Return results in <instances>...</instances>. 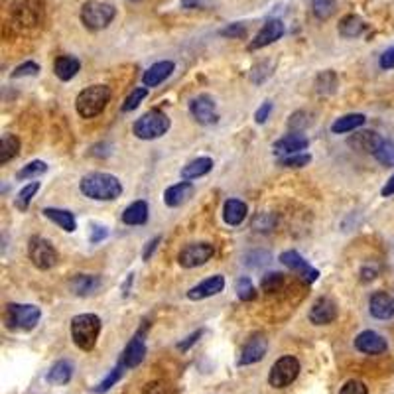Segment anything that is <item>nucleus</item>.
Here are the masks:
<instances>
[{"label":"nucleus","instance_id":"obj_4","mask_svg":"<svg viewBox=\"0 0 394 394\" xmlns=\"http://www.w3.org/2000/svg\"><path fill=\"white\" fill-rule=\"evenodd\" d=\"M42 310L32 304H8L4 310V325L10 331H30L40 324Z\"/></svg>","mask_w":394,"mask_h":394},{"label":"nucleus","instance_id":"obj_27","mask_svg":"<svg viewBox=\"0 0 394 394\" xmlns=\"http://www.w3.org/2000/svg\"><path fill=\"white\" fill-rule=\"evenodd\" d=\"M211 170H213V160L203 156V158H196V160L187 164L186 168L182 170V178H184V182H194L197 178H203L205 174H209Z\"/></svg>","mask_w":394,"mask_h":394},{"label":"nucleus","instance_id":"obj_21","mask_svg":"<svg viewBox=\"0 0 394 394\" xmlns=\"http://www.w3.org/2000/svg\"><path fill=\"white\" fill-rule=\"evenodd\" d=\"M174 61H158V63H154V65H150L148 70L144 71L142 83H144V87H158L174 73Z\"/></svg>","mask_w":394,"mask_h":394},{"label":"nucleus","instance_id":"obj_42","mask_svg":"<svg viewBox=\"0 0 394 394\" xmlns=\"http://www.w3.org/2000/svg\"><path fill=\"white\" fill-rule=\"evenodd\" d=\"M272 63H268V61H260V63H256L255 68L251 70V79L253 83L256 85H260V83H265V79H268L270 75H272Z\"/></svg>","mask_w":394,"mask_h":394},{"label":"nucleus","instance_id":"obj_34","mask_svg":"<svg viewBox=\"0 0 394 394\" xmlns=\"http://www.w3.org/2000/svg\"><path fill=\"white\" fill-rule=\"evenodd\" d=\"M38 189H40V182H30L28 186H24L18 191L16 199H14V205L20 209V211H26V209L30 207V203H32L36 194H38Z\"/></svg>","mask_w":394,"mask_h":394},{"label":"nucleus","instance_id":"obj_23","mask_svg":"<svg viewBox=\"0 0 394 394\" xmlns=\"http://www.w3.org/2000/svg\"><path fill=\"white\" fill-rule=\"evenodd\" d=\"M194 194V186L191 182H180L175 186H170L166 191H164V203L168 207H180L184 205L187 199Z\"/></svg>","mask_w":394,"mask_h":394},{"label":"nucleus","instance_id":"obj_49","mask_svg":"<svg viewBox=\"0 0 394 394\" xmlns=\"http://www.w3.org/2000/svg\"><path fill=\"white\" fill-rule=\"evenodd\" d=\"M209 6H213V0H182V8L186 10H205Z\"/></svg>","mask_w":394,"mask_h":394},{"label":"nucleus","instance_id":"obj_7","mask_svg":"<svg viewBox=\"0 0 394 394\" xmlns=\"http://www.w3.org/2000/svg\"><path fill=\"white\" fill-rule=\"evenodd\" d=\"M28 256L38 270H49L58 265V251L44 237H32L28 241Z\"/></svg>","mask_w":394,"mask_h":394},{"label":"nucleus","instance_id":"obj_44","mask_svg":"<svg viewBox=\"0 0 394 394\" xmlns=\"http://www.w3.org/2000/svg\"><path fill=\"white\" fill-rule=\"evenodd\" d=\"M40 73V65L36 61H26L22 65H18L12 71V79H20V77H34Z\"/></svg>","mask_w":394,"mask_h":394},{"label":"nucleus","instance_id":"obj_5","mask_svg":"<svg viewBox=\"0 0 394 394\" xmlns=\"http://www.w3.org/2000/svg\"><path fill=\"white\" fill-rule=\"evenodd\" d=\"M170 127H172L170 116L166 115L164 111L152 109V111L140 116L139 120L132 125V132L140 140H156L164 136L170 130Z\"/></svg>","mask_w":394,"mask_h":394},{"label":"nucleus","instance_id":"obj_3","mask_svg":"<svg viewBox=\"0 0 394 394\" xmlns=\"http://www.w3.org/2000/svg\"><path fill=\"white\" fill-rule=\"evenodd\" d=\"M109 99H111V87L107 85L85 87L75 99V111L81 118H95L103 113Z\"/></svg>","mask_w":394,"mask_h":394},{"label":"nucleus","instance_id":"obj_32","mask_svg":"<svg viewBox=\"0 0 394 394\" xmlns=\"http://www.w3.org/2000/svg\"><path fill=\"white\" fill-rule=\"evenodd\" d=\"M20 152V140L14 134H4L0 140V164H8Z\"/></svg>","mask_w":394,"mask_h":394},{"label":"nucleus","instance_id":"obj_40","mask_svg":"<svg viewBox=\"0 0 394 394\" xmlns=\"http://www.w3.org/2000/svg\"><path fill=\"white\" fill-rule=\"evenodd\" d=\"M237 296H239V300L243 301H251L256 298L255 284H253V280L249 278V276H241V278L237 280Z\"/></svg>","mask_w":394,"mask_h":394},{"label":"nucleus","instance_id":"obj_50","mask_svg":"<svg viewBox=\"0 0 394 394\" xmlns=\"http://www.w3.org/2000/svg\"><path fill=\"white\" fill-rule=\"evenodd\" d=\"M270 113H272V103L267 101V103L260 104V109L255 113V120L258 125H265L268 120V116H270Z\"/></svg>","mask_w":394,"mask_h":394},{"label":"nucleus","instance_id":"obj_22","mask_svg":"<svg viewBox=\"0 0 394 394\" xmlns=\"http://www.w3.org/2000/svg\"><path fill=\"white\" fill-rule=\"evenodd\" d=\"M383 140H384L383 136H381V134H377L375 130H359L357 134H353V136L349 139V144H351L355 150L375 154L377 148L381 146V142H383Z\"/></svg>","mask_w":394,"mask_h":394},{"label":"nucleus","instance_id":"obj_51","mask_svg":"<svg viewBox=\"0 0 394 394\" xmlns=\"http://www.w3.org/2000/svg\"><path fill=\"white\" fill-rule=\"evenodd\" d=\"M379 63H381L383 70H394V46L388 47V49H384Z\"/></svg>","mask_w":394,"mask_h":394},{"label":"nucleus","instance_id":"obj_8","mask_svg":"<svg viewBox=\"0 0 394 394\" xmlns=\"http://www.w3.org/2000/svg\"><path fill=\"white\" fill-rule=\"evenodd\" d=\"M298 375H300V361L296 357H290V355L288 357H280L270 369L268 383L274 388H286L298 379Z\"/></svg>","mask_w":394,"mask_h":394},{"label":"nucleus","instance_id":"obj_9","mask_svg":"<svg viewBox=\"0 0 394 394\" xmlns=\"http://www.w3.org/2000/svg\"><path fill=\"white\" fill-rule=\"evenodd\" d=\"M215 255L213 244L209 243H191L184 246L178 255V262L182 268H197L203 267Z\"/></svg>","mask_w":394,"mask_h":394},{"label":"nucleus","instance_id":"obj_43","mask_svg":"<svg viewBox=\"0 0 394 394\" xmlns=\"http://www.w3.org/2000/svg\"><path fill=\"white\" fill-rule=\"evenodd\" d=\"M284 286V274H280V272H272V274H267L265 278H262V290L267 292H278L280 288Z\"/></svg>","mask_w":394,"mask_h":394},{"label":"nucleus","instance_id":"obj_18","mask_svg":"<svg viewBox=\"0 0 394 394\" xmlns=\"http://www.w3.org/2000/svg\"><path fill=\"white\" fill-rule=\"evenodd\" d=\"M225 288V276L223 274H215L211 278L199 282L197 286H194L191 290L187 292V298L194 301L205 300V298H211V296H217L219 292H223Z\"/></svg>","mask_w":394,"mask_h":394},{"label":"nucleus","instance_id":"obj_11","mask_svg":"<svg viewBox=\"0 0 394 394\" xmlns=\"http://www.w3.org/2000/svg\"><path fill=\"white\" fill-rule=\"evenodd\" d=\"M282 36H284V22L278 20V18H272V20L265 22V26L258 30V34H256L255 38H253V42L249 44V49H251V52L262 49V47L278 42Z\"/></svg>","mask_w":394,"mask_h":394},{"label":"nucleus","instance_id":"obj_2","mask_svg":"<svg viewBox=\"0 0 394 394\" xmlns=\"http://www.w3.org/2000/svg\"><path fill=\"white\" fill-rule=\"evenodd\" d=\"M101 333V317L95 313H81L71 320V337L73 343L83 351H91L97 345Z\"/></svg>","mask_w":394,"mask_h":394},{"label":"nucleus","instance_id":"obj_48","mask_svg":"<svg viewBox=\"0 0 394 394\" xmlns=\"http://www.w3.org/2000/svg\"><path fill=\"white\" fill-rule=\"evenodd\" d=\"M221 36H225V38H244L246 28H244V24H229L225 30H221Z\"/></svg>","mask_w":394,"mask_h":394},{"label":"nucleus","instance_id":"obj_30","mask_svg":"<svg viewBox=\"0 0 394 394\" xmlns=\"http://www.w3.org/2000/svg\"><path fill=\"white\" fill-rule=\"evenodd\" d=\"M73 363L68 359L63 361H58L52 369H49V372H47V383L52 384H68L71 381V377H73Z\"/></svg>","mask_w":394,"mask_h":394},{"label":"nucleus","instance_id":"obj_46","mask_svg":"<svg viewBox=\"0 0 394 394\" xmlns=\"http://www.w3.org/2000/svg\"><path fill=\"white\" fill-rule=\"evenodd\" d=\"M310 125V120H308V113H304V111H300V113H294V115L290 116V120H288V127L294 130V132H301L304 128Z\"/></svg>","mask_w":394,"mask_h":394},{"label":"nucleus","instance_id":"obj_15","mask_svg":"<svg viewBox=\"0 0 394 394\" xmlns=\"http://www.w3.org/2000/svg\"><path fill=\"white\" fill-rule=\"evenodd\" d=\"M308 317L313 325L331 324V322H336L337 317V304L331 298H320L312 306Z\"/></svg>","mask_w":394,"mask_h":394},{"label":"nucleus","instance_id":"obj_26","mask_svg":"<svg viewBox=\"0 0 394 394\" xmlns=\"http://www.w3.org/2000/svg\"><path fill=\"white\" fill-rule=\"evenodd\" d=\"M44 215L47 219L54 221L58 225L59 229H63L65 233H73L77 229V221H75V215L68 211V209H58V207H46L44 209Z\"/></svg>","mask_w":394,"mask_h":394},{"label":"nucleus","instance_id":"obj_45","mask_svg":"<svg viewBox=\"0 0 394 394\" xmlns=\"http://www.w3.org/2000/svg\"><path fill=\"white\" fill-rule=\"evenodd\" d=\"M142 394H172V386L166 381H150L142 388Z\"/></svg>","mask_w":394,"mask_h":394},{"label":"nucleus","instance_id":"obj_24","mask_svg":"<svg viewBox=\"0 0 394 394\" xmlns=\"http://www.w3.org/2000/svg\"><path fill=\"white\" fill-rule=\"evenodd\" d=\"M249 215V207L241 199H227L223 205V221L231 227H239Z\"/></svg>","mask_w":394,"mask_h":394},{"label":"nucleus","instance_id":"obj_16","mask_svg":"<svg viewBox=\"0 0 394 394\" xmlns=\"http://www.w3.org/2000/svg\"><path fill=\"white\" fill-rule=\"evenodd\" d=\"M146 357V343H144V337L142 336H134L130 341H128V345L125 347L123 351V357H120V365L125 367V369H134V367H139L140 363L144 361Z\"/></svg>","mask_w":394,"mask_h":394},{"label":"nucleus","instance_id":"obj_14","mask_svg":"<svg viewBox=\"0 0 394 394\" xmlns=\"http://www.w3.org/2000/svg\"><path fill=\"white\" fill-rule=\"evenodd\" d=\"M355 349L363 355H383L388 349V343L377 331H363L355 337Z\"/></svg>","mask_w":394,"mask_h":394},{"label":"nucleus","instance_id":"obj_35","mask_svg":"<svg viewBox=\"0 0 394 394\" xmlns=\"http://www.w3.org/2000/svg\"><path fill=\"white\" fill-rule=\"evenodd\" d=\"M125 371H127V369H125V367H123V365L118 363L115 369L109 372V375L104 377L103 381H101V383L95 386V393L104 394L107 391H111V388H113V386H115V384L118 383L120 379H123V372H125Z\"/></svg>","mask_w":394,"mask_h":394},{"label":"nucleus","instance_id":"obj_25","mask_svg":"<svg viewBox=\"0 0 394 394\" xmlns=\"http://www.w3.org/2000/svg\"><path fill=\"white\" fill-rule=\"evenodd\" d=\"M79 70H81V61L75 56H61L54 63V71L61 81H71L79 73Z\"/></svg>","mask_w":394,"mask_h":394},{"label":"nucleus","instance_id":"obj_54","mask_svg":"<svg viewBox=\"0 0 394 394\" xmlns=\"http://www.w3.org/2000/svg\"><path fill=\"white\" fill-rule=\"evenodd\" d=\"M109 237V231L104 229L103 225H97V227H93V231H91V243L97 244L101 243L103 239H107Z\"/></svg>","mask_w":394,"mask_h":394},{"label":"nucleus","instance_id":"obj_13","mask_svg":"<svg viewBox=\"0 0 394 394\" xmlns=\"http://www.w3.org/2000/svg\"><path fill=\"white\" fill-rule=\"evenodd\" d=\"M268 351V339H265V336H255L251 337L244 347L241 349V355H239V365L244 367V365H255L258 361L265 359Z\"/></svg>","mask_w":394,"mask_h":394},{"label":"nucleus","instance_id":"obj_33","mask_svg":"<svg viewBox=\"0 0 394 394\" xmlns=\"http://www.w3.org/2000/svg\"><path fill=\"white\" fill-rule=\"evenodd\" d=\"M337 75L336 71L327 70V71H322L317 77H315V91L322 95H333L337 91Z\"/></svg>","mask_w":394,"mask_h":394},{"label":"nucleus","instance_id":"obj_56","mask_svg":"<svg viewBox=\"0 0 394 394\" xmlns=\"http://www.w3.org/2000/svg\"><path fill=\"white\" fill-rule=\"evenodd\" d=\"M383 197H391V196H394V174L388 178V182L384 184V187H383Z\"/></svg>","mask_w":394,"mask_h":394},{"label":"nucleus","instance_id":"obj_10","mask_svg":"<svg viewBox=\"0 0 394 394\" xmlns=\"http://www.w3.org/2000/svg\"><path fill=\"white\" fill-rule=\"evenodd\" d=\"M189 113L196 118V123L199 125H215L219 120L217 115V104L213 101V97L209 95H199L196 99H191L189 103Z\"/></svg>","mask_w":394,"mask_h":394},{"label":"nucleus","instance_id":"obj_55","mask_svg":"<svg viewBox=\"0 0 394 394\" xmlns=\"http://www.w3.org/2000/svg\"><path fill=\"white\" fill-rule=\"evenodd\" d=\"M158 244H160V237H154L152 241H148L146 249H144V253H142V258H144V260H150L152 253L158 249Z\"/></svg>","mask_w":394,"mask_h":394},{"label":"nucleus","instance_id":"obj_38","mask_svg":"<svg viewBox=\"0 0 394 394\" xmlns=\"http://www.w3.org/2000/svg\"><path fill=\"white\" fill-rule=\"evenodd\" d=\"M372 156L386 168H394V144L391 140H383L381 146L377 148V152Z\"/></svg>","mask_w":394,"mask_h":394},{"label":"nucleus","instance_id":"obj_1","mask_svg":"<svg viewBox=\"0 0 394 394\" xmlns=\"http://www.w3.org/2000/svg\"><path fill=\"white\" fill-rule=\"evenodd\" d=\"M79 189L83 196L95 199V201H113L123 194V184L113 174L91 172V174L83 175L79 182Z\"/></svg>","mask_w":394,"mask_h":394},{"label":"nucleus","instance_id":"obj_39","mask_svg":"<svg viewBox=\"0 0 394 394\" xmlns=\"http://www.w3.org/2000/svg\"><path fill=\"white\" fill-rule=\"evenodd\" d=\"M148 97V89L146 87H139V89H134L132 93L128 95L127 99H125V103H123V113H130V111H134V109H139L140 103L144 101Z\"/></svg>","mask_w":394,"mask_h":394},{"label":"nucleus","instance_id":"obj_37","mask_svg":"<svg viewBox=\"0 0 394 394\" xmlns=\"http://www.w3.org/2000/svg\"><path fill=\"white\" fill-rule=\"evenodd\" d=\"M312 10L315 18L327 20L337 10V0H312Z\"/></svg>","mask_w":394,"mask_h":394},{"label":"nucleus","instance_id":"obj_17","mask_svg":"<svg viewBox=\"0 0 394 394\" xmlns=\"http://www.w3.org/2000/svg\"><path fill=\"white\" fill-rule=\"evenodd\" d=\"M369 312L375 320L394 317V296L388 292H375L369 300Z\"/></svg>","mask_w":394,"mask_h":394},{"label":"nucleus","instance_id":"obj_31","mask_svg":"<svg viewBox=\"0 0 394 394\" xmlns=\"http://www.w3.org/2000/svg\"><path fill=\"white\" fill-rule=\"evenodd\" d=\"M365 28H367V24L361 16L349 14V16H343L341 22H339V34L343 38H359L365 32Z\"/></svg>","mask_w":394,"mask_h":394},{"label":"nucleus","instance_id":"obj_28","mask_svg":"<svg viewBox=\"0 0 394 394\" xmlns=\"http://www.w3.org/2000/svg\"><path fill=\"white\" fill-rule=\"evenodd\" d=\"M123 223L125 225H144L148 221V203L146 201H134L123 211Z\"/></svg>","mask_w":394,"mask_h":394},{"label":"nucleus","instance_id":"obj_20","mask_svg":"<svg viewBox=\"0 0 394 394\" xmlns=\"http://www.w3.org/2000/svg\"><path fill=\"white\" fill-rule=\"evenodd\" d=\"M103 280L101 276H93V274H75L73 278L70 280V290L71 294L79 296V298H87L95 292L101 288Z\"/></svg>","mask_w":394,"mask_h":394},{"label":"nucleus","instance_id":"obj_19","mask_svg":"<svg viewBox=\"0 0 394 394\" xmlns=\"http://www.w3.org/2000/svg\"><path fill=\"white\" fill-rule=\"evenodd\" d=\"M310 146V140L306 139L301 132H292L274 142V152L280 156H290V154H300Z\"/></svg>","mask_w":394,"mask_h":394},{"label":"nucleus","instance_id":"obj_41","mask_svg":"<svg viewBox=\"0 0 394 394\" xmlns=\"http://www.w3.org/2000/svg\"><path fill=\"white\" fill-rule=\"evenodd\" d=\"M312 162V156L308 152H300V154H290V156H282L278 160L280 166L284 168H304Z\"/></svg>","mask_w":394,"mask_h":394},{"label":"nucleus","instance_id":"obj_12","mask_svg":"<svg viewBox=\"0 0 394 394\" xmlns=\"http://www.w3.org/2000/svg\"><path fill=\"white\" fill-rule=\"evenodd\" d=\"M280 262H282L284 267L290 268V270H294V272H298L301 278L306 280V282H310V284H313L315 280L320 278V270L310 267L308 260H304V256L298 255L296 251H286V253H282V255H280Z\"/></svg>","mask_w":394,"mask_h":394},{"label":"nucleus","instance_id":"obj_53","mask_svg":"<svg viewBox=\"0 0 394 394\" xmlns=\"http://www.w3.org/2000/svg\"><path fill=\"white\" fill-rule=\"evenodd\" d=\"M201 336H203V329H197L196 333H191L189 337H186V339H184V341H182V343L178 345V349H180V351H186V349H189L191 345H196V341Z\"/></svg>","mask_w":394,"mask_h":394},{"label":"nucleus","instance_id":"obj_57","mask_svg":"<svg viewBox=\"0 0 394 394\" xmlns=\"http://www.w3.org/2000/svg\"><path fill=\"white\" fill-rule=\"evenodd\" d=\"M134 2H136V0H134Z\"/></svg>","mask_w":394,"mask_h":394},{"label":"nucleus","instance_id":"obj_52","mask_svg":"<svg viewBox=\"0 0 394 394\" xmlns=\"http://www.w3.org/2000/svg\"><path fill=\"white\" fill-rule=\"evenodd\" d=\"M255 227L258 231H272V227H274V223H270L268 221V213H260L255 221Z\"/></svg>","mask_w":394,"mask_h":394},{"label":"nucleus","instance_id":"obj_47","mask_svg":"<svg viewBox=\"0 0 394 394\" xmlns=\"http://www.w3.org/2000/svg\"><path fill=\"white\" fill-rule=\"evenodd\" d=\"M339 394H369V388L361 381H347L343 384V388L339 391Z\"/></svg>","mask_w":394,"mask_h":394},{"label":"nucleus","instance_id":"obj_36","mask_svg":"<svg viewBox=\"0 0 394 394\" xmlns=\"http://www.w3.org/2000/svg\"><path fill=\"white\" fill-rule=\"evenodd\" d=\"M46 172H47V164L42 162V160H34V162L26 164L22 170H18L16 180H32V178H38V175L46 174Z\"/></svg>","mask_w":394,"mask_h":394},{"label":"nucleus","instance_id":"obj_6","mask_svg":"<svg viewBox=\"0 0 394 394\" xmlns=\"http://www.w3.org/2000/svg\"><path fill=\"white\" fill-rule=\"evenodd\" d=\"M116 8L103 0H87L81 6V22L87 30L99 32L115 20Z\"/></svg>","mask_w":394,"mask_h":394},{"label":"nucleus","instance_id":"obj_29","mask_svg":"<svg viewBox=\"0 0 394 394\" xmlns=\"http://www.w3.org/2000/svg\"><path fill=\"white\" fill-rule=\"evenodd\" d=\"M365 120H367L365 115H359V113L339 116L336 123L331 125V132L333 134H347V132H353V130H359L365 125Z\"/></svg>","mask_w":394,"mask_h":394}]
</instances>
